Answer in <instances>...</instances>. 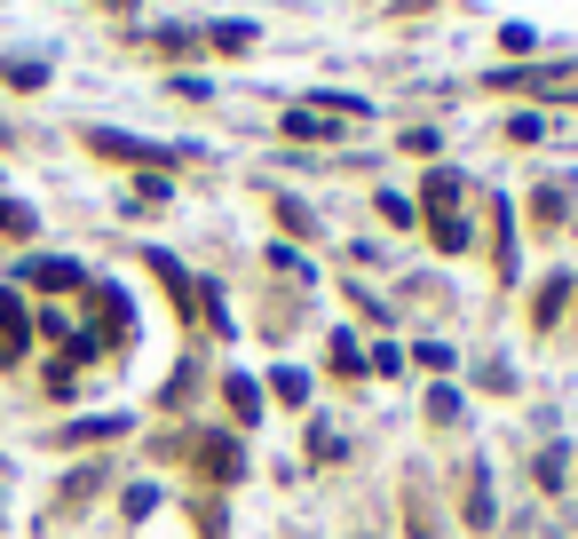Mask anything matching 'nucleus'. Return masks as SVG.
<instances>
[{
  "label": "nucleus",
  "mask_w": 578,
  "mask_h": 539,
  "mask_svg": "<svg viewBox=\"0 0 578 539\" xmlns=\"http://www.w3.org/2000/svg\"><path fill=\"white\" fill-rule=\"evenodd\" d=\"M24 349H32V310L16 286H0V365H16Z\"/></svg>",
  "instance_id": "1"
},
{
  "label": "nucleus",
  "mask_w": 578,
  "mask_h": 539,
  "mask_svg": "<svg viewBox=\"0 0 578 539\" xmlns=\"http://www.w3.org/2000/svg\"><path fill=\"white\" fill-rule=\"evenodd\" d=\"M190 460L207 468L215 484H238V477H246V452H238V436H222V428H215V436H198V452H190Z\"/></svg>",
  "instance_id": "2"
},
{
  "label": "nucleus",
  "mask_w": 578,
  "mask_h": 539,
  "mask_svg": "<svg viewBox=\"0 0 578 539\" xmlns=\"http://www.w3.org/2000/svg\"><path fill=\"white\" fill-rule=\"evenodd\" d=\"M499 88H531V95H578V64H555V72H492Z\"/></svg>",
  "instance_id": "3"
},
{
  "label": "nucleus",
  "mask_w": 578,
  "mask_h": 539,
  "mask_svg": "<svg viewBox=\"0 0 578 539\" xmlns=\"http://www.w3.org/2000/svg\"><path fill=\"white\" fill-rule=\"evenodd\" d=\"M222 397H230V413H238V421H254V413H262V389H254L246 374H230V381H222Z\"/></svg>",
  "instance_id": "4"
},
{
  "label": "nucleus",
  "mask_w": 578,
  "mask_h": 539,
  "mask_svg": "<svg viewBox=\"0 0 578 539\" xmlns=\"http://www.w3.org/2000/svg\"><path fill=\"white\" fill-rule=\"evenodd\" d=\"M286 135H293V144H325L333 119H325V112H286Z\"/></svg>",
  "instance_id": "5"
},
{
  "label": "nucleus",
  "mask_w": 578,
  "mask_h": 539,
  "mask_svg": "<svg viewBox=\"0 0 578 539\" xmlns=\"http://www.w3.org/2000/svg\"><path fill=\"white\" fill-rule=\"evenodd\" d=\"M467 524L492 531V484H484V468H475V484H467Z\"/></svg>",
  "instance_id": "6"
},
{
  "label": "nucleus",
  "mask_w": 578,
  "mask_h": 539,
  "mask_svg": "<svg viewBox=\"0 0 578 539\" xmlns=\"http://www.w3.org/2000/svg\"><path fill=\"white\" fill-rule=\"evenodd\" d=\"M95 310H104V333H127V294H119V286L95 294Z\"/></svg>",
  "instance_id": "7"
},
{
  "label": "nucleus",
  "mask_w": 578,
  "mask_h": 539,
  "mask_svg": "<svg viewBox=\"0 0 578 539\" xmlns=\"http://www.w3.org/2000/svg\"><path fill=\"white\" fill-rule=\"evenodd\" d=\"M381 215H389L396 230H413V222H420V207H413V198H404V191H381Z\"/></svg>",
  "instance_id": "8"
},
{
  "label": "nucleus",
  "mask_w": 578,
  "mask_h": 539,
  "mask_svg": "<svg viewBox=\"0 0 578 539\" xmlns=\"http://www.w3.org/2000/svg\"><path fill=\"white\" fill-rule=\"evenodd\" d=\"M32 278H41L48 294H63V286H80V270H72V262H41V270H32Z\"/></svg>",
  "instance_id": "9"
},
{
  "label": "nucleus",
  "mask_w": 578,
  "mask_h": 539,
  "mask_svg": "<svg viewBox=\"0 0 578 539\" xmlns=\"http://www.w3.org/2000/svg\"><path fill=\"white\" fill-rule=\"evenodd\" d=\"M127 207H135V215H143V207H166V175H143V183H135V198H127Z\"/></svg>",
  "instance_id": "10"
},
{
  "label": "nucleus",
  "mask_w": 578,
  "mask_h": 539,
  "mask_svg": "<svg viewBox=\"0 0 578 539\" xmlns=\"http://www.w3.org/2000/svg\"><path fill=\"white\" fill-rule=\"evenodd\" d=\"M563 301H570V278H555L547 294H539V325H555V318H563Z\"/></svg>",
  "instance_id": "11"
},
{
  "label": "nucleus",
  "mask_w": 578,
  "mask_h": 539,
  "mask_svg": "<svg viewBox=\"0 0 578 539\" xmlns=\"http://www.w3.org/2000/svg\"><path fill=\"white\" fill-rule=\"evenodd\" d=\"M310 460H342V436H333L325 421H310Z\"/></svg>",
  "instance_id": "12"
},
{
  "label": "nucleus",
  "mask_w": 578,
  "mask_h": 539,
  "mask_svg": "<svg viewBox=\"0 0 578 539\" xmlns=\"http://www.w3.org/2000/svg\"><path fill=\"white\" fill-rule=\"evenodd\" d=\"M269 389H278V404H310V374H278Z\"/></svg>",
  "instance_id": "13"
},
{
  "label": "nucleus",
  "mask_w": 578,
  "mask_h": 539,
  "mask_svg": "<svg viewBox=\"0 0 578 539\" xmlns=\"http://www.w3.org/2000/svg\"><path fill=\"white\" fill-rule=\"evenodd\" d=\"M507 135H516V144H539V135H547V119H539V112H516V119H507Z\"/></svg>",
  "instance_id": "14"
},
{
  "label": "nucleus",
  "mask_w": 578,
  "mask_h": 539,
  "mask_svg": "<svg viewBox=\"0 0 578 539\" xmlns=\"http://www.w3.org/2000/svg\"><path fill=\"white\" fill-rule=\"evenodd\" d=\"M0 80H9V88H41L48 72H41V64H0Z\"/></svg>",
  "instance_id": "15"
},
{
  "label": "nucleus",
  "mask_w": 578,
  "mask_h": 539,
  "mask_svg": "<svg viewBox=\"0 0 578 539\" xmlns=\"http://www.w3.org/2000/svg\"><path fill=\"white\" fill-rule=\"evenodd\" d=\"M333 365H342V374H365V357H357L349 333H333Z\"/></svg>",
  "instance_id": "16"
},
{
  "label": "nucleus",
  "mask_w": 578,
  "mask_h": 539,
  "mask_svg": "<svg viewBox=\"0 0 578 539\" xmlns=\"http://www.w3.org/2000/svg\"><path fill=\"white\" fill-rule=\"evenodd\" d=\"M151 508H159V492H151V484H127V516H135V524H143Z\"/></svg>",
  "instance_id": "17"
},
{
  "label": "nucleus",
  "mask_w": 578,
  "mask_h": 539,
  "mask_svg": "<svg viewBox=\"0 0 578 539\" xmlns=\"http://www.w3.org/2000/svg\"><path fill=\"white\" fill-rule=\"evenodd\" d=\"M215 48H254V24H215Z\"/></svg>",
  "instance_id": "18"
},
{
  "label": "nucleus",
  "mask_w": 578,
  "mask_h": 539,
  "mask_svg": "<svg viewBox=\"0 0 578 539\" xmlns=\"http://www.w3.org/2000/svg\"><path fill=\"white\" fill-rule=\"evenodd\" d=\"M0 230H9V239H32V207H0Z\"/></svg>",
  "instance_id": "19"
}]
</instances>
